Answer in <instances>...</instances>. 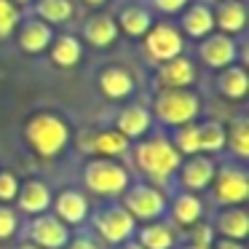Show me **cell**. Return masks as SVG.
Masks as SVG:
<instances>
[{
  "label": "cell",
  "mask_w": 249,
  "mask_h": 249,
  "mask_svg": "<svg viewBox=\"0 0 249 249\" xmlns=\"http://www.w3.org/2000/svg\"><path fill=\"white\" fill-rule=\"evenodd\" d=\"M150 126H153V115L142 105H126L115 118V131H121L129 142L145 137L150 131Z\"/></svg>",
  "instance_id": "obj_16"
},
{
  "label": "cell",
  "mask_w": 249,
  "mask_h": 249,
  "mask_svg": "<svg viewBox=\"0 0 249 249\" xmlns=\"http://www.w3.org/2000/svg\"><path fill=\"white\" fill-rule=\"evenodd\" d=\"M19 6H14L11 0H0V38H8L19 27Z\"/></svg>",
  "instance_id": "obj_32"
},
{
  "label": "cell",
  "mask_w": 249,
  "mask_h": 249,
  "mask_svg": "<svg viewBox=\"0 0 249 249\" xmlns=\"http://www.w3.org/2000/svg\"><path fill=\"white\" fill-rule=\"evenodd\" d=\"M118 24L110 14H94L83 24V40L94 49H110L118 40Z\"/></svg>",
  "instance_id": "obj_17"
},
{
  "label": "cell",
  "mask_w": 249,
  "mask_h": 249,
  "mask_svg": "<svg viewBox=\"0 0 249 249\" xmlns=\"http://www.w3.org/2000/svg\"><path fill=\"white\" fill-rule=\"evenodd\" d=\"M214 17V27H220V33L236 35L247 27V8L241 0H220L217 8H212Z\"/></svg>",
  "instance_id": "obj_20"
},
{
  "label": "cell",
  "mask_w": 249,
  "mask_h": 249,
  "mask_svg": "<svg viewBox=\"0 0 249 249\" xmlns=\"http://www.w3.org/2000/svg\"><path fill=\"white\" fill-rule=\"evenodd\" d=\"M129 147H131V142L115 129L97 131L94 140H91V153L97 158H121V156L129 153Z\"/></svg>",
  "instance_id": "obj_24"
},
{
  "label": "cell",
  "mask_w": 249,
  "mask_h": 249,
  "mask_svg": "<svg viewBox=\"0 0 249 249\" xmlns=\"http://www.w3.org/2000/svg\"><path fill=\"white\" fill-rule=\"evenodd\" d=\"M201 113V99L193 89H158L153 99V113L166 126H185L193 124Z\"/></svg>",
  "instance_id": "obj_3"
},
{
  "label": "cell",
  "mask_w": 249,
  "mask_h": 249,
  "mask_svg": "<svg viewBox=\"0 0 249 249\" xmlns=\"http://www.w3.org/2000/svg\"><path fill=\"white\" fill-rule=\"evenodd\" d=\"M65 249H99V244L89 236H78V238H70Z\"/></svg>",
  "instance_id": "obj_37"
},
{
  "label": "cell",
  "mask_w": 249,
  "mask_h": 249,
  "mask_svg": "<svg viewBox=\"0 0 249 249\" xmlns=\"http://www.w3.org/2000/svg\"><path fill=\"white\" fill-rule=\"evenodd\" d=\"M19 185H22V179H19L14 172L3 169V172H0V204H11V201L17 198Z\"/></svg>",
  "instance_id": "obj_34"
},
{
  "label": "cell",
  "mask_w": 249,
  "mask_h": 249,
  "mask_svg": "<svg viewBox=\"0 0 249 249\" xmlns=\"http://www.w3.org/2000/svg\"><path fill=\"white\" fill-rule=\"evenodd\" d=\"M19 231V217L17 212L11 209L8 204H0V241H8L14 238Z\"/></svg>",
  "instance_id": "obj_33"
},
{
  "label": "cell",
  "mask_w": 249,
  "mask_h": 249,
  "mask_svg": "<svg viewBox=\"0 0 249 249\" xmlns=\"http://www.w3.org/2000/svg\"><path fill=\"white\" fill-rule=\"evenodd\" d=\"M131 156H134V166L153 185H163L172 174H177L179 163H182V156H179L177 147L172 145V140H166V137L142 140L140 145H134Z\"/></svg>",
  "instance_id": "obj_1"
},
{
  "label": "cell",
  "mask_w": 249,
  "mask_h": 249,
  "mask_svg": "<svg viewBox=\"0 0 249 249\" xmlns=\"http://www.w3.org/2000/svg\"><path fill=\"white\" fill-rule=\"evenodd\" d=\"M14 249H40V247H35V244L24 241V244H19V247H14Z\"/></svg>",
  "instance_id": "obj_41"
},
{
  "label": "cell",
  "mask_w": 249,
  "mask_h": 249,
  "mask_svg": "<svg viewBox=\"0 0 249 249\" xmlns=\"http://www.w3.org/2000/svg\"><path fill=\"white\" fill-rule=\"evenodd\" d=\"M115 24H118V30H124L129 38H142V35L153 27V17L145 6H126V8H121Z\"/></svg>",
  "instance_id": "obj_27"
},
{
  "label": "cell",
  "mask_w": 249,
  "mask_h": 249,
  "mask_svg": "<svg viewBox=\"0 0 249 249\" xmlns=\"http://www.w3.org/2000/svg\"><path fill=\"white\" fill-rule=\"evenodd\" d=\"M134 236H137V244L142 249H174V244H177L174 228L169 222H161V220L145 222L142 228L134 231Z\"/></svg>",
  "instance_id": "obj_21"
},
{
  "label": "cell",
  "mask_w": 249,
  "mask_h": 249,
  "mask_svg": "<svg viewBox=\"0 0 249 249\" xmlns=\"http://www.w3.org/2000/svg\"><path fill=\"white\" fill-rule=\"evenodd\" d=\"M212 196L220 206H241L249 198V177L247 169L228 163V166L217 169L214 179H212Z\"/></svg>",
  "instance_id": "obj_7"
},
{
  "label": "cell",
  "mask_w": 249,
  "mask_h": 249,
  "mask_svg": "<svg viewBox=\"0 0 249 249\" xmlns=\"http://www.w3.org/2000/svg\"><path fill=\"white\" fill-rule=\"evenodd\" d=\"M129 182V169L115 158H91L83 166V185L97 196H107V198L121 196Z\"/></svg>",
  "instance_id": "obj_5"
},
{
  "label": "cell",
  "mask_w": 249,
  "mask_h": 249,
  "mask_svg": "<svg viewBox=\"0 0 249 249\" xmlns=\"http://www.w3.org/2000/svg\"><path fill=\"white\" fill-rule=\"evenodd\" d=\"M121 206L134 217L137 222H153L166 214V196L153 182H129L121 193Z\"/></svg>",
  "instance_id": "obj_4"
},
{
  "label": "cell",
  "mask_w": 249,
  "mask_h": 249,
  "mask_svg": "<svg viewBox=\"0 0 249 249\" xmlns=\"http://www.w3.org/2000/svg\"><path fill=\"white\" fill-rule=\"evenodd\" d=\"M172 145L177 147L179 156H196L198 150V124H185V126H177L174 129V137H172Z\"/></svg>",
  "instance_id": "obj_30"
},
{
  "label": "cell",
  "mask_w": 249,
  "mask_h": 249,
  "mask_svg": "<svg viewBox=\"0 0 249 249\" xmlns=\"http://www.w3.org/2000/svg\"><path fill=\"white\" fill-rule=\"evenodd\" d=\"M91 222H94L97 236L102 238L105 244H113V247H118V244L134 238V231H137V220L121 204L102 206V209L94 214Z\"/></svg>",
  "instance_id": "obj_6"
},
{
  "label": "cell",
  "mask_w": 249,
  "mask_h": 249,
  "mask_svg": "<svg viewBox=\"0 0 249 249\" xmlns=\"http://www.w3.org/2000/svg\"><path fill=\"white\" fill-rule=\"evenodd\" d=\"M75 14L70 0H38L35 6V17L46 24H67Z\"/></svg>",
  "instance_id": "obj_29"
},
{
  "label": "cell",
  "mask_w": 249,
  "mask_h": 249,
  "mask_svg": "<svg viewBox=\"0 0 249 249\" xmlns=\"http://www.w3.org/2000/svg\"><path fill=\"white\" fill-rule=\"evenodd\" d=\"M188 244H201V247H212L214 244V228L206 222H196L188 228Z\"/></svg>",
  "instance_id": "obj_35"
},
{
  "label": "cell",
  "mask_w": 249,
  "mask_h": 249,
  "mask_svg": "<svg viewBox=\"0 0 249 249\" xmlns=\"http://www.w3.org/2000/svg\"><path fill=\"white\" fill-rule=\"evenodd\" d=\"M83 3H86V6H105L107 0H83Z\"/></svg>",
  "instance_id": "obj_40"
},
{
  "label": "cell",
  "mask_w": 249,
  "mask_h": 249,
  "mask_svg": "<svg viewBox=\"0 0 249 249\" xmlns=\"http://www.w3.org/2000/svg\"><path fill=\"white\" fill-rule=\"evenodd\" d=\"M214 233L220 238H231V241H244L249 236V214L244 206H225L214 220Z\"/></svg>",
  "instance_id": "obj_18"
},
{
  "label": "cell",
  "mask_w": 249,
  "mask_h": 249,
  "mask_svg": "<svg viewBox=\"0 0 249 249\" xmlns=\"http://www.w3.org/2000/svg\"><path fill=\"white\" fill-rule=\"evenodd\" d=\"M49 212L54 217H59L65 225H83L89 220V214H91V204H89L86 193H81L75 188H67L54 196Z\"/></svg>",
  "instance_id": "obj_11"
},
{
  "label": "cell",
  "mask_w": 249,
  "mask_h": 249,
  "mask_svg": "<svg viewBox=\"0 0 249 249\" xmlns=\"http://www.w3.org/2000/svg\"><path fill=\"white\" fill-rule=\"evenodd\" d=\"M198 54L206 67L225 70V67L236 65V40H233V35H225V33L206 35V38H201Z\"/></svg>",
  "instance_id": "obj_12"
},
{
  "label": "cell",
  "mask_w": 249,
  "mask_h": 249,
  "mask_svg": "<svg viewBox=\"0 0 249 249\" xmlns=\"http://www.w3.org/2000/svg\"><path fill=\"white\" fill-rule=\"evenodd\" d=\"M166 209L172 212V220L177 222V225L190 228V225H196V222H201V217H204V201H201L196 193L182 190V193L174 196L172 204H169Z\"/></svg>",
  "instance_id": "obj_22"
},
{
  "label": "cell",
  "mask_w": 249,
  "mask_h": 249,
  "mask_svg": "<svg viewBox=\"0 0 249 249\" xmlns=\"http://www.w3.org/2000/svg\"><path fill=\"white\" fill-rule=\"evenodd\" d=\"M212 249H247L244 241H231V238H214Z\"/></svg>",
  "instance_id": "obj_38"
},
{
  "label": "cell",
  "mask_w": 249,
  "mask_h": 249,
  "mask_svg": "<svg viewBox=\"0 0 249 249\" xmlns=\"http://www.w3.org/2000/svg\"><path fill=\"white\" fill-rule=\"evenodd\" d=\"M27 236H30V244H35L40 249H65L67 241L72 238V233H70V225H65L59 217H54L51 212H43V214L33 217Z\"/></svg>",
  "instance_id": "obj_8"
},
{
  "label": "cell",
  "mask_w": 249,
  "mask_h": 249,
  "mask_svg": "<svg viewBox=\"0 0 249 249\" xmlns=\"http://www.w3.org/2000/svg\"><path fill=\"white\" fill-rule=\"evenodd\" d=\"M217 172V163L212 161V156H204V153H196V156H188L177 169V177L182 190L188 193H201L212 185Z\"/></svg>",
  "instance_id": "obj_10"
},
{
  "label": "cell",
  "mask_w": 249,
  "mask_h": 249,
  "mask_svg": "<svg viewBox=\"0 0 249 249\" xmlns=\"http://www.w3.org/2000/svg\"><path fill=\"white\" fill-rule=\"evenodd\" d=\"M182 49H185L182 35H179L177 27H172V24H156V27H150L145 33V51L153 62H158V65L179 56Z\"/></svg>",
  "instance_id": "obj_9"
},
{
  "label": "cell",
  "mask_w": 249,
  "mask_h": 249,
  "mask_svg": "<svg viewBox=\"0 0 249 249\" xmlns=\"http://www.w3.org/2000/svg\"><path fill=\"white\" fill-rule=\"evenodd\" d=\"M182 249H212V247H201V244H185Z\"/></svg>",
  "instance_id": "obj_42"
},
{
  "label": "cell",
  "mask_w": 249,
  "mask_h": 249,
  "mask_svg": "<svg viewBox=\"0 0 249 249\" xmlns=\"http://www.w3.org/2000/svg\"><path fill=\"white\" fill-rule=\"evenodd\" d=\"M99 91L105 94L107 99H126L134 94V78L126 67H105L97 78Z\"/></svg>",
  "instance_id": "obj_19"
},
{
  "label": "cell",
  "mask_w": 249,
  "mask_h": 249,
  "mask_svg": "<svg viewBox=\"0 0 249 249\" xmlns=\"http://www.w3.org/2000/svg\"><path fill=\"white\" fill-rule=\"evenodd\" d=\"M17 206L19 212L35 217V214H43V212L51 209V201H54V193L51 188L43 182V179H24L19 185V193H17Z\"/></svg>",
  "instance_id": "obj_14"
},
{
  "label": "cell",
  "mask_w": 249,
  "mask_h": 249,
  "mask_svg": "<svg viewBox=\"0 0 249 249\" xmlns=\"http://www.w3.org/2000/svg\"><path fill=\"white\" fill-rule=\"evenodd\" d=\"M217 89H220V94H222L225 99H231V102L244 99V97H247V91H249L247 70H244L241 65L225 67V70L220 72V78H217Z\"/></svg>",
  "instance_id": "obj_26"
},
{
  "label": "cell",
  "mask_w": 249,
  "mask_h": 249,
  "mask_svg": "<svg viewBox=\"0 0 249 249\" xmlns=\"http://www.w3.org/2000/svg\"><path fill=\"white\" fill-rule=\"evenodd\" d=\"M51 40H54L51 24L40 22L38 17L19 22V49L24 54H43V51H49Z\"/></svg>",
  "instance_id": "obj_15"
},
{
  "label": "cell",
  "mask_w": 249,
  "mask_h": 249,
  "mask_svg": "<svg viewBox=\"0 0 249 249\" xmlns=\"http://www.w3.org/2000/svg\"><path fill=\"white\" fill-rule=\"evenodd\" d=\"M49 51H51V62L56 67H65V70L75 67L83 56V46L75 35H59V38H54Z\"/></svg>",
  "instance_id": "obj_25"
},
{
  "label": "cell",
  "mask_w": 249,
  "mask_h": 249,
  "mask_svg": "<svg viewBox=\"0 0 249 249\" xmlns=\"http://www.w3.org/2000/svg\"><path fill=\"white\" fill-rule=\"evenodd\" d=\"M118 249H142L140 244L134 241V238H129V241H124V244H118Z\"/></svg>",
  "instance_id": "obj_39"
},
{
  "label": "cell",
  "mask_w": 249,
  "mask_h": 249,
  "mask_svg": "<svg viewBox=\"0 0 249 249\" xmlns=\"http://www.w3.org/2000/svg\"><path fill=\"white\" fill-rule=\"evenodd\" d=\"M153 6L163 14H179L185 6H188V0H153Z\"/></svg>",
  "instance_id": "obj_36"
},
{
  "label": "cell",
  "mask_w": 249,
  "mask_h": 249,
  "mask_svg": "<svg viewBox=\"0 0 249 249\" xmlns=\"http://www.w3.org/2000/svg\"><path fill=\"white\" fill-rule=\"evenodd\" d=\"M24 140L38 156L54 158L70 142V126L65 118H59L56 113H35L30 115V121L24 124Z\"/></svg>",
  "instance_id": "obj_2"
},
{
  "label": "cell",
  "mask_w": 249,
  "mask_h": 249,
  "mask_svg": "<svg viewBox=\"0 0 249 249\" xmlns=\"http://www.w3.org/2000/svg\"><path fill=\"white\" fill-rule=\"evenodd\" d=\"M225 145H231V153L238 158V161H247V156H249V126H247V118H238L236 124L231 126Z\"/></svg>",
  "instance_id": "obj_31"
},
{
  "label": "cell",
  "mask_w": 249,
  "mask_h": 249,
  "mask_svg": "<svg viewBox=\"0 0 249 249\" xmlns=\"http://www.w3.org/2000/svg\"><path fill=\"white\" fill-rule=\"evenodd\" d=\"M228 142V129L220 121H204L198 124V150L204 156H214V153L225 150Z\"/></svg>",
  "instance_id": "obj_28"
},
{
  "label": "cell",
  "mask_w": 249,
  "mask_h": 249,
  "mask_svg": "<svg viewBox=\"0 0 249 249\" xmlns=\"http://www.w3.org/2000/svg\"><path fill=\"white\" fill-rule=\"evenodd\" d=\"M182 30L190 38H206L214 30V17H212V8L204 3H193L188 6V11L182 14Z\"/></svg>",
  "instance_id": "obj_23"
},
{
  "label": "cell",
  "mask_w": 249,
  "mask_h": 249,
  "mask_svg": "<svg viewBox=\"0 0 249 249\" xmlns=\"http://www.w3.org/2000/svg\"><path fill=\"white\" fill-rule=\"evenodd\" d=\"M196 78H198L196 65L182 54L158 65V72H156L158 89H190L196 83Z\"/></svg>",
  "instance_id": "obj_13"
},
{
  "label": "cell",
  "mask_w": 249,
  "mask_h": 249,
  "mask_svg": "<svg viewBox=\"0 0 249 249\" xmlns=\"http://www.w3.org/2000/svg\"><path fill=\"white\" fill-rule=\"evenodd\" d=\"M14 6H30V3H33V0H11Z\"/></svg>",
  "instance_id": "obj_43"
}]
</instances>
